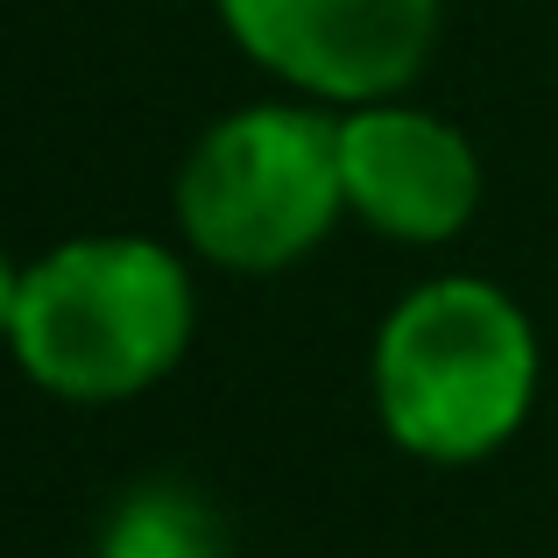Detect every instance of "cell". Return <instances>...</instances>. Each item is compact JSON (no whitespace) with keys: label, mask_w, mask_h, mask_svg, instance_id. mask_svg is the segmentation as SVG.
Segmentation results:
<instances>
[{"label":"cell","mask_w":558,"mask_h":558,"mask_svg":"<svg viewBox=\"0 0 558 558\" xmlns=\"http://www.w3.org/2000/svg\"><path fill=\"white\" fill-rule=\"evenodd\" d=\"M537 375L545 354L531 312L488 276H432L403 290L368 354L381 432L424 466L495 460L531 424Z\"/></svg>","instance_id":"cell-1"},{"label":"cell","mask_w":558,"mask_h":558,"mask_svg":"<svg viewBox=\"0 0 558 558\" xmlns=\"http://www.w3.org/2000/svg\"><path fill=\"white\" fill-rule=\"evenodd\" d=\"M198 290L170 241L149 233H78L22 269L14 368L57 403H128L178 375Z\"/></svg>","instance_id":"cell-2"},{"label":"cell","mask_w":558,"mask_h":558,"mask_svg":"<svg viewBox=\"0 0 558 558\" xmlns=\"http://www.w3.org/2000/svg\"><path fill=\"white\" fill-rule=\"evenodd\" d=\"M170 213L198 262L227 276H283L340 227V113L312 99L233 107L184 149Z\"/></svg>","instance_id":"cell-3"},{"label":"cell","mask_w":558,"mask_h":558,"mask_svg":"<svg viewBox=\"0 0 558 558\" xmlns=\"http://www.w3.org/2000/svg\"><path fill=\"white\" fill-rule=\"evenodd\" d=\"M255 71L312 107L403 99L438 50V0H213Z\"/></svg>","instance_id":"cell-4"},{"label":"cell","mask_w":558,"mask_h":558,"mask_svg":"<svg viewBox=\"0 0 558 558\" xmlns=\"http://www.w3.org/2000/svg\"><path fill=\"white\" fill-rule=\"evenodd\" d=\"M347 213L396 247H446L481 213V156L452 121L410 99H368L340 113Z\"/></svg>","instance_id":"cell-5"},{"label":"cell","mask_w":558,"mask_h":558,"mask_svg":"<svg viewBox=\"0 0 558 558\" xmlns=\"http://www.w3.org/2000/svg\"><path fill=\"white\" fill-rule=\"evenodd\" d=\"M93 558H227V523L205 495L178 481H149L113 502Z\"/></svg>","instance_id":"cell-6"},{"label":"cell","mask_w":558,"mask_h":558,"mask_svg":"<svg viewBox=\"0 0 558 558\" xmlns=\"http://www.w3.org/2000/svg\"><path fill=\"white\" fill-rule=\"evenodd\" d=\"M22 269H28V262H14L8 247H0V347L14 340V304H22Z\"/></svg>","instance_id":"cell-7"}]
</instances>
